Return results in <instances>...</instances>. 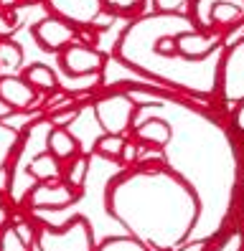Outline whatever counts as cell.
Masks as SVG:
<instances>
[{"label":"cell","mask_w":244,"mask_h":251,"mask_svg":"<svg viewBox=\"0 0 244 251\" xmlns=\"http://www.w3.org/2000/svg\"><path fill=\"white\" fill-rule=\"evenodd\" d=\"M140 152H143V145H137L132 137H127V142H125V147H122V155H120V165L122 168H132V165H137V160H140Z\"/></svg>","instance_id":"obj_26"},{"label":"cell","mask_w":244,"mask_h":251,"mask_svg":"<svg viewBox=\"0 0 244 251\" xmlns=\"http://www.w3.org/2000/svg\"><path fill=\"white\" fill-rule=\"evenodd\" d=\"M94 251H150V249L137 239H132V236L120 233V236H107L104 241L94 246Z\"/></svg>","instance_id":"obj_22"},{"label":"cell","mask_w":244,"mask_h":251,"mask_svg":"<svg viewBox=\"0 0 244 251\" xmlns=\"http://www.w3.org/2000/svg\"><path fill=\"white\" fill-rule=\"evenodd\" d=\"M188 18L201 33H226L244 23V0H193Z\"/></svg>","instance_id":"obj_6"},{"label":"cell","mask_w":244,"mask_h":251,"mask_svg":"<svg viewBox=\"0 0 244 251\" xmlns=\"http://www.w3.org/2000/svg\"><path fill=\"white\" fill-rule=\"evenodd\" d=\"M237 218H239V224L244 226V185H242V193H239V205H237Z\"/></svg>","instance_id":"obj_33"},{"label":"cell","mask_w":244,"mask_h":251,"mask_svg":"<svg viewBox=\"0 0 244 251\" xmlns=\"http://www.w3.org/2000/svg\"><path fill=\"white\" fill-rule=\"evenodd\" d=\"M104 211L150 251H176L193 239L201 205L191 185L163 162H137L107 183Z\"/></svg>","instance_id":"obj_2"},{"label":"cell","mask_w":244,"mask_h":251,"mask_svg":"<svg viewBox=\"0 0 244 251\" xmlns=\"http://www.w3.org/2000/svg\"><path fill=\"white\" fill-rule=\"evenodd\" d=\"M112 92L99 94L92 101V112L94 120L99 125L102 132L107 135H125L130 137L135 117H137V101L132 99V94L122 86H110Z\"/></svg>","instance_id":"obj_5"},{"label":"cell","mask_w":244,"mask_h":251,"mask_svg":"<svg viewBox=\"0 0 244 251\" xmlns=\"http://www.w3.org/2000/svg\"><path fill=\"white\" fill-rule=\"evenodd\" d=\"M0 13H3V8H0Z\"/></svg>","instance_id":"obj_36"},{"label":"cell","mask_w":244,"mask_h":251,"mask_svg":"<svg viewBox=\"0 0 244 251\" xmlns=\"http://www.w3.org/2000/svg\"><path fill=\"white\" fill-rule=\"evenodd\" d=\"M18 142H21V129L8 122H0V173L8 168L10 157L18 150Z\"/></svg>","instance_id":"obj_19"},{"label":"cell","mask_w":244,"mask_h":251,"mask_svg":"<svg viewBox=\"0 0 244 251\" xmlns=\"http://www.w3.org/2000/svg\"><path fill=\"white\" fill-rule=\"evenodd\" d=\"M15 25H18V16H15V8L0 13V38H10L13 31H15Z\"/></svg>","instance_id":"obj_29"},{"label":"cell","mask_w":244,"mask_h":251,"mask_svg":"<svg viewBox=\"0 0 244 251\" xmlns=\"http://www.w3.org/2000/svg\"><path fill=\"white\" fill-rule=\"evenodd\" d=\"M125 142H127L125 135H107V132H102V135L97 137L94 150H92V152L99 155L102 160H112V162H117L120 155H122V147H125Z\"/></svg>","instance_id":"obj_20"},{"label":"cell","mask_w":244,"mask_h":251,"mask_svg":"<svg viewBox=\"0 0 244 251\" xmlns=\"http://www.w3.org/2000/svg\"><path fill=\"white\" fill-rule=\"evenodd\" d=\"M28 178L33 183H51V180H61V173H64V162H59L51 152H38L33 160L28 162Z\"/></svg>","instance_id":"obj_17"},{"label":"cell","mask_w":244,"mask_h":251,"mask_svg":"<svg viewBox=\"0 0 244 251\" xmlns=\"http://www.w3.org/2000/svg\"><path fill=\"white\" fill-rule=\"evenodd\" d=\"M38 97L41 94L23 76H18V74H0V101H5L15 114L30 112L38 104Z\"/></svg>","instance_id":"obj_14"},{"label":"cell","mask_w":244,"mask_h":251,"mask_svg":"<svg viewBox=\"0 0 244 251\" xmlns=\"http://www.w3.org/2000/svg\"><path fill=\"white\" fill-rule=\"evenodd\" d=\"M94 231L84 216H71L59 226L41 224L33 251H94Z\"/></svg>","instance_id":"obj_4"},{"label":"cell","mask_w":244,"mask_h":251,"mask_svg":"<svg viewBox=\"0 0 244 251\" xmlns=\"http://www.w3.org/2000/svg\"><path fill=\"white\" fill-rule=\"evenodd\" d=\"M226 125H229V129H232L237 137H244V99L234 104V109H232V114H229V122Z\"/></svg>","instance_id":"obj_28"},{"label":"cell","mask_w":244,"mask_h":251,"mask_svg":"<svg viewBox=\"0 0 244 251\" xmlns=\"http://www.w3.org/2000/svg\"><path fill=\"white\" fill-rule=\"evenodd\" d=\"M219 99L224 107H234L244 99V38L224 49L219 69Z\"/></svg>","instance_id":"obj_7"},{"label":"cell","mask_w":244,"mask_h":251,"mask_svg":"<svg viewBox=\"0 0 244 251\" xmlns=\"http://www.w3.org/2000/svg\"><path fill=\"white\" fill-rule=\"evenodd\" d=\"M137 101V109L158 114L171 125V142L158 150L163 165L186 180L198 198L201 216L191 241H214L234 226L244 185L242 140L198 99L168 92L150 81L117 84Z\"/></svg>","instance_id":"obj_1"},{"label":"cell","mask_w":244,"mask_h":251,"mask_svg":"<svg viewBox=\"0 0 244 251\" xmlns=\"http://www.w3.org/2000/svg\"><path fill=\"white\" fill-rule=\"evenodd\" d=\"M21 76L33 86V89L41 94V97H49V94H54V92H59L61 89V79H59V74L49 66V64H28L26 69H23V74Z\"/></svg>","instance_id":"obj_15"},{"label":"cell","mask_w":244,"mask_h":251,"mask_svg":"<svg viewBox=\"0 0 244 251\" xmlns=\"http://www.w3.org/2000/svg\"><path fill=\"white\" fill-rule=\"evenodd\" d=\"M46 152H51L59 162H69L82 152V147L66 127H51L49 137H46Z\"/></svg>","instance_id":"obj_16"},{"label":"cell","mask_w":244,"mask_h":251,"mask_svg":"<svg viewBox=\"0 0 244 251\" xmlns=\"http://www.w3.org/2000/svg\"><path fill=\"white\" fill-rule=\"evenodd\" d=\"M173 49L178 56L188 58V61H204V58H209L224 49V36L221 33H201L196 28H191V31H183L173 38Z\"/></svg>","instance_id":"obj_12"},{"label":"cell","mask_w":244,"mask_h":251,"mask_svg":"<svg viewBox=\"0 0 244 251\" xmlns=\"http://www.w3.org/2000/svg\"><path fill=\"white\" fill-rule=\"evenodd\" d=\"M82 198V190L69 188L64 180H51V183H36L28 190L21 208H28L30 213L36 211H64Z\"/></svg>","instance_id":"obj_9"},{"label":"cell","mask_w":244,"mask_h":251,"mask_svg":"<svg viewBox=\"0 0 244 251\" xmlns=\"http://www.w3.org/2000/svg\"><path fill=\"white\" fill-rule=\"evenodd\" d=\"M0 205H8V198H5V193L0 190Z\"/></svg>","instance_id":"obj_34"},{"label":"cell","mask_w":244,"mask_h":251,"mask_svg":"<svg viewBox=\"0 0 244 251\" xmlns=\"http://www.w3.org/2000/svg\"><path fill=\"white\" fill-rule=\"evenodd\" d=\"M30 33H33V41L38 43L41 51H46V53H61L66 46L76 43V38H79V28H74L64 18L46 16V18H41L33 28H30Z\"/></svg>","instance_id":"obj_11"},{"label":"cell","mask_w":244,"mask_h":251,"mask_svg":"<svg viewBox=\"0 0 244 251\" xmlns=\"http://www.w3.org/2000/svg\"><path fill=\"white\" fill-rule=\"evenodd\" d=\"M209 246H211V241H188L176 251H209Z\"/></svg>","instance_id":"obj_30"},{"label":"cell","mask_w":244,"mask_h":251,"mask_svg":"<svg viewBox=\"0 0 244 251\" xmlns=\"http://www.w3.org/2000/svg\"><path fill=\"white\" fill-rule=\"evenodd\" d=\"M10 211H8V205H0V231H3L8 224H10Z\"/></svg>","instance_id":"obj_31"},{"label":"cell","mask_w":244,"mask_h":251,"mask_svg":"<svg viewBox=\"0 0 244 251\" xmlns=\"http://www.w3.org/2000/svg\"><path fill=\"white\" fill-rule=\"evenodd\" d=\"M79 104H71L66 109H59V112H51V114H46V120H49L54 127H69L76 117H79Z\"/></svg>","instance_id":"obj_25"},{"label":"cell","mask_w":244,"mask_h":251,"mask_svg":"<svg viewBox=\"0 0 244 251\" xmlns=\"http://www.w3.org/2000/svg\"><path fill=\"white\" fill-rule=\"evenodd\" d=\"M188 13H150L135 18L117 41V61L168 92L191 99L219 97V69L224 49L204 61H188L176 53L173 38L191 31Z\"/></svg>","instance_id":"obj_3"},{"label":"cell","mask_w":244,"mask_h":251,"mask_svg":"<svg viewBox=\"0 0 244 251\" xmlns=\"http://www.w3.org/2000/svg\"><path fill=\"white\" fill-rule=\"evenodd\" d=\"M130 137L137 145L150 147V150H163V147L171 142V125H168L163 117H158V114L137 109V117H135Z\"/></svg>","instance_id":"obj_13"},{"label":"cell","mask_w":244,"mask_h":251,"mask_svg":"<svg viewBox=\"0 0 244 251\" xmlns=\"http://www.w3.org/2000/svg\"><path fill=\"white\" fill-rule=\"evenodd\" d=\"M51 16L64 18L74 28H87V25H110L112 18L104 10L102 0H43Z\"/></svg>","instance_id":"obj_8"},{"label":"cell","mask_w":244,"mask_h":251,"mask_svg":"<svg viewBox=\"0 0 244 251\" xmlns=\"http://www.w3.org/2000/svg\"><path fill=\"white\" fill-rule=\"evenodd\" d=\"M0 251H33V249L26 246L21 241V236L15 233V228L8 224L3 231H0Z\"/></svg>","instance_id":"obj_24"},{"label":"cell","mask_w":244,"mask_h":251,"mask_svg":"<svg viewBox=\"0 0 244 251\" xmlns=\"http://www.w3.org/2000/svg\"><path fill=\"white\" fill-rule=\"evenodd\" d=\"M110 56L104 51L87 46V43H71L59 53V69L64 71V76L69 79H79L89 76V74H102Z\"/></svg>","instance_id":"obj_10"},{"label":"cell","mask_w":244,"mask_h":251,"mask_svg":"<svg viewBox=\"0 0 244 251\" xmlns=\"http://www.w3.org/2000/svg\"><path fill=\"white\" fill-rule=\"evenodd\" d=\"M18 3H41V0H18Z\"/></svg>","instance_id":"obj_35"},{"label":"cell","mask_w":244,"mask_h":251,"mask_svg":"<svg viewBox=\"0 0 244 251\" xmlns=\"http://www.w3.org/2000/svg\"><path fill=\"white\" fill-rule=\"evenodd\" d=\"M23 66V49L10 38H0V71L13 74Z\"/></svg>","instance_id":"obj_21"},{"label":"cell","mask_w":244,"mask_h":251,"mask_svg":"<svg viewBox=\"0 0 244 251\" xmlns=\"http://www.w3.org/2000/svg\"><path fill=\"white\" fill-rule=\"evenodd\" d=\"M89 165H92L89 155L79 152L76 157H71L69 162H64V173H61V180H64L69 188H74V190H82V188L87 185Z\"/></svg>","instance_id":"obj_18"},{"label":"cell","mask_w":244,"mask_h":251,"mask_svg":"<svg viewBox=\"0 0 244 251\" xmlns=\"http://www.w3.org/2000/svg\"><path fill=\"white\" fill-rule=\"evenodd\" d=\"M193 0H152L155 13H188Z\"/></svg>","instance_id":"obj_27"},{"label":"cell","mask_w":244,"mask_h":251,"mask_svg":"<svg viewBox=\"0 0 244 251\" xmlns=\"http://www.w3.org/2000/svg\"><path fill=\"white\" fill-rule=\"evenodd\" d=\"M13 114H15V112H13V109L5 104V101H0V122H8Z\"/></svg>","instance_id":"obj_32"},{"label":"cell","mask_w":244,"mask_h":251,"mask_svg":"<svg viewBox=\"0 0 244 251\" xmlns=\"http://www.w3.org/2000/svg\"><path fill=\"white\" fill-rule=\"evenodd\" d=\"M107 13L122 18H140L145 10V0H102Z\"/></svg>","instance_id":"obj_23"}]
</instances>
